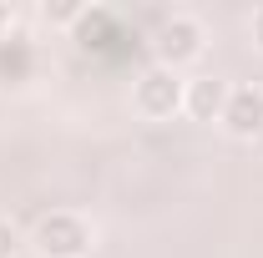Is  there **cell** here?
<instances>
[{
    "label": "cell",
    "mask_w": 263,
    "mask_h": 258,
    "mask_svg": "<svg viewBox=\"0 0 263 258\" xmlns=\"http://www.w3.org/2000/svg\"><path fill=\"white\" fill-rule=\"evenodd\" d=\"M35 243L46 248V258H76L86 253V228L76 223V218H66V213H56V218H46V223L35 228Z\"/></svg>",
    "instance_id": "6da1fadb"
},
{
    "label": "cell",
    "mask_w": 263,
    "mask_h": 258,
    "mask_svg": "<svg viewBox=\"0 0 263 258\" xmlns=\"http://www.w3.org/2000/svg\"><path fill=\"white\" fill-rule=\"evenodd\" d=\"M223 122H228L238 137L258 132V127H263V91H253V86H238V91H228V101H223Z\"/></svg>",
    "instance_id": "7a4b0ae2"
},
{
    "label": "cell",
    "mask_w": 263,
    "mask_h": 258,
    "mask_svg": "<svg viewBox=\"0 0 263 258\" xmlns=\"http://www.w3.org/2000/svg\"><path fill=\"white\" fill-rule=\"evenodd\" d=\"M117 41H127V31L117 26L111 10H91V15L81 21V46H86V51H117V56H122Z\"/></svg>",
    "instance_id": "3957f363"
},
{
    "label": "cell",
    "mask_w": 263,
    "mask_h": 258,
    "mask_svg": "<svg viewBox=\"0 0 263 258\" xmlns=\"http://www.w3.org/2000/svg\"><path fill=\"white\" fill-rule=\"evenodd\" d=\"M35 71V51L26 35H10V41H0V81H26Z\"/></svg>",
    "instance_id": "277c9868"
},
{
    "label": "cell",
    "mask_w": 263,
    "mask_h": 258,
    "mask_svg": "<svg viewBox=\"0 0 263 258\" xmlns=\"http://www.w3.org/2000/svg\"><path fill=\"white\" fill-rule=\"evenodd\" d=\"M142 106H147L152 117H167V112L177 106V81H172L167 71H152V76H142Z\"/></svg>",
    "instance_id": "5b68a950"
},
{
    "label": "cell",
    "mask_w": 263,
    "mask_h": 258,
    "mask_svg": "<svg viewBox=\"0 0 263 258\" xmlns=\"http://www.w3.org/2000/svg\"><path fill=\"white\" fill-rule=\"evenodd\" d=\"M197 51V26L193 21H172L162 31V56L167 61H182V56H193Z\"/></svg>",
    "instance_id": "8992f818"
},
{
    "label": "cell",
    "mask_w": 263,
    "mask_h": 258,
    "mask_svg": "<svg viewBox=\"0 0 263 258\" xmlns=\"http://www.w3.org/2000/svg\"><path fill=\"white\" fill-rule=\"evenodd\" d=\"M223 86H218V81H197L193 86V112L197 117H213V112H223Z\"/></svg>",
    "instance_id": "52a82bcc"
},
{
    "label": "cell",
    "mask_w": 263,
    "mask_h": 258,
    "mask_svg": "<svg viewBox=\"0 0 263 258\" xmlns=\"http://www.w3.org/2000/svg\"><path fill=\"white\" fill-rule=\"evenodd\" d=\"M10 253H15V228L0 223V258H10Z\"/></svg>",
    "instance_id": "ba28073f"
},
{
    "label": "cell",
    "mask_w": 263,
    "mask_h": 258,
    "mask_svg": "<svg viewBox=\"0 0 263 258\" xmlns=\"http://www.w3.org/2000/svg\"><path fill=\"white\" fill-rule=\"evenodd\" d=\"M253 31H258V46H263V10H258V21H253Z\"/></svg>",
    "instance_id": "9c48e42d"
},
{
    "label": "cell",
    "mask_w": 263,
    "mask_h": 258,
    "mask_svg": "<svg viewBox=\"0 0 263 258\" xmlns=\"http://www.w3.org/2000/svg\"><path fill=\"white\" fill-rule=\"evenodd\" d=\"M0 21H5V10H0Z\"/></svg>",
    "instance_id": "30bf717a"
}]
</instances>
